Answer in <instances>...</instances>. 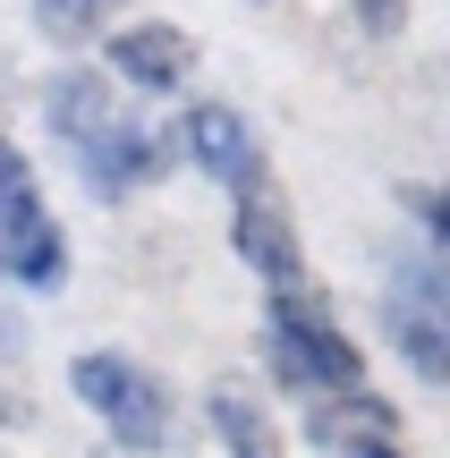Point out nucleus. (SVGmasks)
I'll use <instances>...</instances> for the list:
<instances>
[{
	"mask_svg": "<svg viewBox=\"0 0 450 458\" xmlns=\"http://www.w3.org/2000/svg\"><path fill=\"white\" fill-rule=\"evenodd\" d=\"M264 357H272V374H281L298 399L366 391V357H357V340L332 323V314H323V297H306V289H272Z\"/></svg>",
	"mask_w": 450,
	"mask_h": 458,
	"instance_id": "f257e3e1",
	"label": "nucleus"
},
{
	"mask_svg": "<svg viewBox=\"0 0 450 458\" xmlns=\"http://www.w3.org/2000/svg\"><path fill=\"white\" fill-rule=\"evenodd\" d=\"M68 382H77V399L102 416V425H111L119 450H145V458H153V450L179 442V408H170V391H162V382H153L136 357L94 348V357H77V374H68Z\"/></svg>",
	"mask_w": 450,
	"mask_h": 458,
	"instance_id": "f03ea898",
	"label": "nucleus"
},
{
	"mask_svg": "<svg viewBox=\"0 0 450 458\" xmlns=\"http://www.w3.org/2000/svg\"><path fill=\"white\" fill-rule=\"evenodd\" d=\"M383 340L408 357L417 382L450 374V280L434 255H391V289H383Z\"/></svg>",
	"mask_w": 450,
	"mask_h": 458,
	"instance_id": "7ed1b4c3",
	"label": "nucleus"
},
{
	"mask_svg": "<svg viewBox=\"0 0 450 458\" xmlns=\"http://www.w3.org/2000/svg\"><path fill=\"white\" fill-rule=\"evenodd\" d=\"M230 246L272 280V289H298V229H289V204L272 179L238 187V221H230Z\"/></svg>",
	"mask_w": 450,
	"mask_h": 458,
	"instance_id": "20e7f679",
	"label": "nucleus"
},
{
	"mask_svg": "<svg viewBox=\"0 0 450 458\" xmlns=\"http://www.w3.org/2000/svg\"><path fill=\"white\" fill-rule=\"evenodd\" d=\"M170 170V136L136 128V119H119V128H102L94 145H85V187H94L102 204L136 196V187H153Z\"/></svg>",
	"mask_w": 450,
	"mask_h": 458,
	"instance_id": "39448f33",
	"label": "nucleus"
},
{
	"mask_svg": "<svg viewBox=\"0 0 450 458\" xmlns=\"http://www.w3.org/2000/svg\"><path fill=\"white\" fill-rule=\"evenodd\" d=\"M179 136H187V153H196V170H204V179H221L230 196L264 179V162H255V136H247V119H238L230 102H187Z\"/></svg>",
	"mask_w": 450,
	"mask_h": 458,
	"instance_id": "423d86ee",
	"label": "nucleus"
},
{
	"mask_svg": "<svg viewBox=\"0 0 450 458\" xmlns=\"http://www.w3.org/2000/svg\"><path fill=\"white\" fill-rule=\"evenodd\" d=\"M111 68L128 85H145V94H179L196 77V43L179 26H119L111 34Z\"/></svg>",
	"mask_w": 450,
	"mask_h": 458,
	"instance_id": "0eeeda50",
	"label": "nucleus"
},
{
	"mask_svg": "<svg viewBox=\"0 0 450 458\" xmlns=\"http://www.w3.org/2000/svg\"><path fill=\"white\" fill-rule=\"evenodd\" d=\"M306 433H315V450H366V442H391V433H400V408L374 399V391L306 399Z\"/></svg>",
	"mask_w": 450,
	"mask_h": 458,
	"instance_id": "6e6552de",
	"label": "nucleus"
},
{
	"mask_svg": "<svg viewBox=\"0 0 450 458\" xmlns=\"http://www.w3.org/2000/svg\"><path fill=\"white\" fill-rule=\"evenodd\" d=\"M43 119H51V136H68V145H94L102 128H119V102H111V77H85V68H68V77H51L43 85Z\"/></svg>",
	"mask_w": 450,
	"mask_h": 458,
	"instance_id": "1a4fd4ad",
	"label": "nucleus"
},
{
	"mask_svg": "<svg viewBox=\"0 0 450 458\" xmlns=\"http://www.w3.org/2000/svg\"><path fill=\"white\" fill-rule=\"evenodd\" d=\"M0 272H9L17 289H60V280H68V238H60V221L34 213V221L0 229Z\"/></svg>",
	"mask_w": 450,
	"mask_h": 458,
	"instance_id": "9d476101",
	"label": "nucleus"
},
{
	"mask_svg": "<svg viewBox=\"0 0 450 458\" xmlns=\"http://www.w3.org/2000/svg\"><path fill=\"white\" fill-rule=\"evenodd\" d=\"M204 416H213V433H221V450H230V458H289L281 433H272V416H264V399H255L247 382H213Z\"/></svg>",
	"mask_w": 450,
	"mask_h": 458,
	"instance_id": "9b49d317",
	"label": "nucleus"
},
{
	"mask_svg": "<svg viewBox=\"0 0 450 458\" xmlns=\"http://www.w3.org/2000/svg\"><path fill=\"white\" fill-rule=\"evenodd\" d=\"M43 213V196H34V162L0 136V229H17V221H34Z\"/></svg>",
	"mask_w": 450,
	"mask_h": 458,
	"instance_id": "f8f14e48",
	"label": "nucleus"
},
{
	"mask_svg": "<svg viewBox=\"0 0 450 458\" xmlns=\"http://www.w3.org/2000/svg\"><path fill=\"white\" fill-rule=\"evenodd\" d=\"M102 17H111V0H34V26H43L51 43H85Z\"/></svg>",
	"mask_w": 450,
	"mask_h": 458,
	"instance_id": "ddd939ff",
	"label": "nucleus"
},
{
	"mask_svg": "<svg viewBox=\"0 0 450 458\" xmlns=\"http://www.w3.org/2000/svg\"><path fill=\"white\" fill-rule=\"evenodd\" d=\"M400 204L417 213V229H425V238H450V204L434 196V187H400Z\"/></svg>",
	"mask_w": 450,
	"mask_h": 458,
	"instance_id": "4468645a",
	"label": "nucleus"
},
{
	"mask_svg": "<svg viewBox=\"0 0 450 458\" xmlns=\"http://www.w3.org/2000/svg\"><path fill=\"white\" fill-rule=\"evenodd\" d=\"M349 9H357V26H366V34H400L408 26V0H349Z\"/></svg>",
	"mask_w": 450,
	"mask_h": 458,
	"instance_id": "2eb2a0df",
	"label": "nucleus"
},
{
	"mask_svg": "<svg viewBox=\"0 0 450 458\" xmlns=\"http://www.w3.org/2000/svg\"><path fill=\"white\" fill-rule=\"evenodd\" d=\"M340 458H400V450H391V442H366V450H340Z\"/></svg>",
	"mask_w": 450,
	"mask_h": 458,
	"instance_id": "dca6fc26",
	"label": "nucleus"
}]
</instances>
